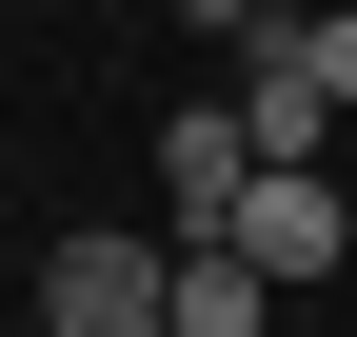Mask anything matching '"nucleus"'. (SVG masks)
<instances>
[{"label": "nucleus", "instance_id": "nucleus-7", "mask_svg": "<svg viewBox=\"0 0 357 337\" xmlns=\"http://www.w3.org/2000/svg\"><path fill=\"white\" fill-rule=\"evenodd\" d=\"M0 337H40V318H0Z\"/></svg>", "mask_w": 357, "mask_h": 337}, {"label": "nucleus", "instance_id": "nucleus-4", "mask_svg": "<svg viewBox=\"0 0 357 337\" xmlns=\"http://www.w3.org/2000/svg\"><path fill=\"white\" fill-rule=\"evenodd\" d=\"M238 258L298 298V278H337V258H357V198H337V179H258V198H238Z\"/></svg>", "mask_w": 357, "mask_h": 337}, {"label": "nucleus", "instance_id": "nucleus-1", "mask_svg": "<svg viewBox=\"0 0 357 337\" xmlns=\"http://www.w3.org/2000/svg\"><path fill=\"white\" fill-rule=\"evenodd\" d=\"M178 298V238H119V219H79L60 258H40V337H159Z\"/></svg>", "mask_w": 357, "mask_h": 337}, {"label": "nucleus", "instance_id": "nucleus-6", "mask_svg": "<svg viewBox=\"0 0 357 337\" xmlns=\"http://www.w3.org/2000/svg\"><path fill=\"white\" fill-rule=\"evenodd\" d=\"M298 60H318V100L357 119V0H318V20H298Z\"/></svg>", "mask_w": 357, "mask_h": 337}, {"label": "nucleus", "instance_id": "nucleus-2", "mask_svg": "<svg viewBox=\"0 0 357 337\" xmlns=\"http://www.w3.org/2000/svg\"><path fill=\"white\" fill-rule=\"evenodd\" d=\"M238 198H258L238 100H178V119H159V219H178V238H238Z\"/></svg>", "mask_w": 357, "mask_h": 337}, {"label": "nucleus", "instance_id": "nucleus-5", "mask_svg": "<svg viewBox=\"0 0 357 337\" xmlns=\"http://www.w3.org/2000/svg\"><path fill=\"white\" fill-rule=\"evenodd\" d=\"M159 337H278V278H258L238 238H178V298H159Z\"/></svg>", "mask_w": 357, "mask_h": 337}, {"label": "nucleus", "instance_id": "nucleus-3", "mask_svg": "<svg viewBox=\"0 0 357 337\" xmlns=\"http://www.w3.org/2000/svg\"><path fill=\"white\" fill-rule=\"evenodd\" d=\"M238 139H258V179H318L337 100H318V60H298V20H278V40H238Z\"/></svg>", "mask_w": 357, "mask_h": 337}]
</instances>
